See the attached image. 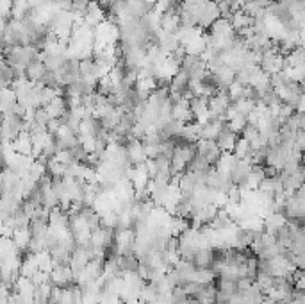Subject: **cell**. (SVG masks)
<instances>
[{"instance_id":"cell-1","label":"cell","mask_w":305,"mask_h":304,"mask_svg":"<svg viewBox=\"0 0 305 304\" xmlns=\"http://www.w3.org/2000/svg\"><path fill=\"white\" fill-rule=\"evenodd\" d=\"M284 61L285 56L280 54V50H271V52H266L263 56V61H261V68L266 72L268 75H273L277 72H282L284 70Z\"/></svg>"},{"instance_id":"cell-2","label":"cell","mask_w":305,"mask_h":304,"mask_svg":"<svg viewBox=\"0 0 305 304\" xmlns=\"http://www.w3.org/2000/svg\"><path fill=\"white\" fill-rule=\"evenodd\" d=\"M127 157H129L130 167L145 165V163L148 161V156H146V151H145V143L141 142V140L130 138L129 145H127Z\"/></svg>"},{"instance_id":"cell-3","label":"cell","mask_w":305,"mask_h":304,"mask_svg":"<svg viewBox=\"0 0 305 304\" xmlns=\"http://www.w3.org/2000/svg\"><path fill=\"white\" fill-rule=\"evenodd\" d=\"M197 154L205 157L211 165H216L223 152H222V149L218 147L216 140H200V142L197 143Z\"/></svg>"},{"instance_id":"cell-4","label":"cell","mask_w":305,"mask_h":304,"mask_svg":"<svg viewBox=\"0 0 305 304\" xmlns=\"http://www.w3.org/2000/svg\"><path fill=\"white\" fill-rule=\"evenodd\" d=\"M191 111L193 115H195V118H197V122H200V124H207L209 120V97H203V95H200V97H193L191 99Z\"/></svg>"},{"instance_id":"cell-5","label":"cell","mask_w":305,"mask_h":304,"mask_svg":"<svg viewBox=\"0 0 305 304\" xmlns=\"http://www.w3.org/2000/svg\"><path fill=\"white\" fill-rule=\"evenodd\" d=\"M254 167L255 165L252 161H248V159H239V163L236 165L232 174H230V179H232L236 184H244L250 174L254 172Z\"/></svg>"},{"instance_id":"cell-6","label":"cell","mask_w":305,"mask_h":304,"mask_svg":"<svg viewBox=\"0 0 305 304\" xmlns=\"http://www.w3.org/2000/svg\"><path fill=\"white\" fill-rule=\"evenodd\" d=\"M13 147L18 154L23 156H32L34 154V143H32V134L27 131H21L18 136L13 140Z\"/></svg>"},{"instance_id":"cell-7","label":"cell","mask_w":305,"mask_h":304,"mask_svg":"<svg viewBox=\"0 0 305 304\" xmlns=\"http://www.w3.org/2000/svg\"><path fill=\"white\" fill-rule=\"evenodd\" d=\"M216 143L218 147L222 149V152H234L236 149V143H238V132L230 131V127H228V122L225 129L222 131V134L216 138Z\"/></svg>"},{"instance_id":"cell-8","label":"cell","mask_w":305,"mask_h":304,"mask_svg":"<svg viewBox=\"0 0 305 304\" xmlns=\"http://www.w3.org/2000/svg\"><path fill=\"white\" fill-rule=\"evenodd\" d=\"M227 126V122H220V120H214V122H207L202 126V131H200V140H216L222 131L225 129Z\"/></svg>"},{"instance_id":"cell-9","label":"cell","mask_w":305,"mask_h":304,"mask_svg":"<svg viewBox=\"0 0 305 304\" xmlns=\"http://www.w3.org/2000/svg\"><path fill=\"white\" fill-rule=\"evenodd\" d=\"M238 163H239V157L236 156L234 152H223L222 157H220V159H218V163H216V170H218V172L230 175Z\"/></svg>"},{"instance_id":"cell-10","label":"cell","mask_w":305,"mask_h":304,"mask_svg":"<svg viewBox=\"0 0 305 304\" xmlns=\"http://www.w3.org/2000/svg\"><path fill=\"white\" fill-rule=\"evenodd\" d=\"M177 38H179V42H181L182 47H186L187 43L191 42V40H195V38L198 36H202L203 32H202V27H187V25H181L179 27V31L175 32Z\"/></svg>"},{"instance_id":"cell-11","label":"cell","mask_w":305,"mask_h":304,"mask_svg":"<svg viewBox=\"0 0 305 304\" xmlns=\"http://www.w3.org/2000/svg\"><path fill=\"white\" fill-rule=\"evenodd\" d=\"M181 16H179V11H168L163 15V20H161V29L166 32H177L179 27H181Z\"/></svg>"},{"instance_id":"cell-12","label":"cell","mask_w":305,"mask_h":304,"mask_svg":"<svg viewBox=\"0 0 305 304\" xmlns=\"http://www.w3.org/2000/svg\"><path fill=\"white\" fill-rule=\"evenodd\" d=\"M45 109H47V113L50 115V118H61L68 111V102L62 99V97H56L50 104L45 106Z\"/></svg>"},{"instance_id":"cell-13","label":"cell","mask_w":305,"mask_h":304,"mask_svg":"<svg viewBox=\"0 0 305 304\" xmlns=\"http://www.w3.org/2000/svg\"><path fill=\"white\" fill-rule=\"evenodd\" d=\"M230 23H232V27L236 29V32H239V31H243V29H246V27L254 25L255 20H254V18H250V16L246 15L243 9H239V11H236V13H234Z\"/></svg>"},{"instance_id":"cell-14","label":"cell","mask_w":305,"mask_h":304,"mask_svg":"<svg viewBox=\"0 0 305 304\" xmlns=\"http://www.w3.org/2000/svg\"><path fill=\"white\" fill-rule=\"evenodd\" d=\"M184 48H186L187 56H202V54L207 50L205 34H202V36H198V38H195V40H191V42L187 43Z\"/></svg>"},{"instance_id":"cell-15","label":"cell","mask_w":305,"mask_h":304,"mask_svg":"<svg viewBox=\"0 0 305 304\" xmlns=\"http://www.w3.org/2000/svg\"><path fill=\"white\" fill-rule=\"evenodd\" d=\"M47 72L48 70H47V66H45V63H43V61H36V63L31 65V66L27 68L25 75L31 79L32 83H40V81H43V77H45Z\"/></svg>"},{"instance_id":"cell-16","label":"cell","mask_w":305,"mask_h":304,"mask_svg":"<svg viewBox=\"0 0 305 304\" xmlns=\"http://www.w3.org/2000/svg\"><path fill=\"white\" fill-rule=\"evenodd\" d=\"M252 145L246 138H238V143H236V149H234V154L239 157V159H244V157L250 156V152H252Z\"/></svg>"},{"instance_id":"cell-17","label":"cell","mask_w":305,"mask_h":304,"mask_svg":"<svg viewBox=\"0 0 305 304\" xmlns=\"http://www.w3.org/2000/svg\"><path fill=\"white\" fill-rule=\"evenodd\" d=\"M89 0H73V4L70 5V11L73 13L75 18H84L88 15Z\"/></svg>"},{"instance_id":"cell-18","label":"cell","mask_w":305,"mask_h":304,"mask_svg":"<svg viewBox=\"0 0 305 304\" xmlns=\"http://www.w3.org/2000/svg\"><path fill=\"white\" fill-rule=\"evenodd\" d=\"M246 126H248V118L243 115H236L232 120H228V127H230V131H234V132H243Z\"/></svg>"},{"instance_id":"cell-19","label":"cell","mask_w":305,"mask_h":304,"mask_svg":"<svg viewBox=\"0 0 305 304\" xmlns=\"http://www.w3.org/2000/svg\"><path fill=\"white\" fill-rule=\"evenodd\" d=\"M289 81L291 79L285 70L271 75V86H273V89H279V88H282V86H285V84H289Z\"/></svg>"},{"instance_id":"cell-20","label":"cell","mask_w":305,"mask_h":304,"mask_svg":"<svg viewBox=\"0 0 305 304\" xmlns=\"http://www.w3.org/2000/svg\"><path fill=\"white\" fill-rule=\"evenodd\" d=\"M244 89H246V86H243L241 83H238V81H234L232 84H230V88H228V97H230V100H239L244 97Z\"/></svg>"},{"instance_id":"cell-21","label":"cell","mask_w":305,"mask_h":304,"mask_svg":"<svg viewBox=\"0 0 305 304\" xmlns=\"http://www.w3.org/2000/svg\"><path fill=\"white\" fill-rule=\"evenodd\" d=\"M252 70L254 68H243L236 74V81L241 83L243 86H250V77H252Z\"/></svg>"},{"instance_id":"cell-22","label":"cell","mask_w":305,"mask_h":304,"mask_svg":"<svg viewBox=\"0 0 305 304\" xmlns=\"http://www.w3.org/2000/svg\"><path fill=\"white\" fill-rule=\"evenodd\" d=\"M295 152H300V154H304V152H305V132L304 131H298V132H296V138H295Z\"/></svg>"},{"instance_id":"cell-23","label":"cell","mask_w":305,"mask_h":304,"mask_svg":"<svg viewBox=\"0 0 305 304\" xmlns=\"http://www.w3.org/2000/svg\"><path fill=\"white\" fill-rule=\"evenodd\" d=\"M296 111H300V113H305V91L300 95V100H298V106H296Z\"/></svg>"},{"instance_id":"cell-24","label":"cell","mask_w":305,"mask_h":304,"mask_svg":"<svg viewBox=\"0 0 305 304\" xmlns=\"http://www.w3.org/2000/svg\"><path fill=\"white\" fill-rule=\"evenodd\" d=\"M300 131L305 132V113H300Z\"/></svg>"},{"instance_id":"cell-25","label":"cell","mask_w":305,"mask_h":304,"mask_svg":"<svg viewBox=\"0 0 305 304\" xmlns=\"http://www.w3.org/2000/svg\"><path fill=\"white\" fill-rule=\"evenodd\" d=\"M211 2H216V4H220V2H223V0H211Z\"/></svg>"}]
</instances>
